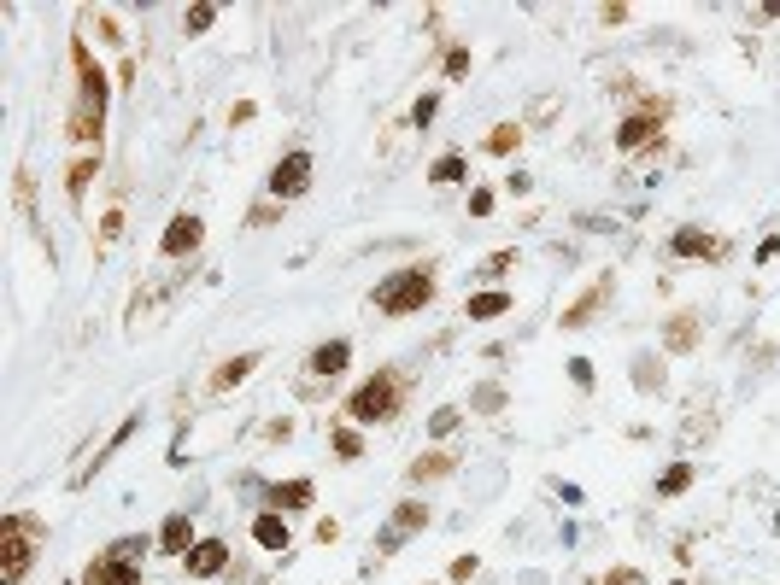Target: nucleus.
Returning a JSON list of instances; mask_svg holds the SVG:
<instances>
[{
    "label": "nucleus",
    "instance_id": "dca6fc26",
    "mask_svg": "<svg viewBox=\"0 0 780 585\" xmlns=\"http://www.w3.org/2000/svg\"><path fill=\"white\" fill-rule=\"evenodd\" d=\"M675 252H681V258H716V240H710L704 228H681V235H675Z\"/></svg>",
    "mask_w": 780,
    "mask_h": 585
},
{
    "label": "nucleus",
    "instance_id": "f3484780",
    "mask_svg": "<svg viewBox=\"0 0 780 585\" xmlns=\"http://www.w3.org/2000/svg\"><path fill=\"white\" fill-rule=\"evenodd\" d=\"M505 310H511V292H475V299H469V317H475V322L505 317Z\"/></svg>",
    "mask_w": 780,
    "mask_h": 585
},
{
    "label": "nucleus",
    "instance_id": "f257e3e1",
    "mask_svg": "<svg viewBox=\"0 0 780 585\" xmlns=\"http://www.w3.org/2000/svg\"><path fill=\"white\" fill-rule=\"evenodd\" d=\"M77 70H83V106L71 117V140H100V124H106V76L88 59V47L77 42Z\"/></svg>",
    "mask_w": 780,
    "mask_h": 585
},
{
    "label": "nucleus",
    "instance_id": "bb28decb",
    "mask_svg": "<svg viewBox=\"0 0 780 585\" xmlns=\"http://www.w3.org/2000/svg\"><path fill=\"white\" fill-rule=\"evenodd\" d=\"M464 70H469V53H464V47H452V53H446V76H464Z\"/></svg>",
    "mask_w": 780,
    "mask_h": 585
},
{
    "label": "nucleus",
    "instance_id": "9b49d317",
    "mask_svg": "<svg viewBox=\"0 0 780 585\" xmlns=\"http://www.w3.org/2000/svg\"><path fill=\"white\" fill-rule=\"evenodd\" d=\"M346 357H353V346H346V340H329V346L312 351V375H341Z\"/></svg>",
    "mask_w": 780,
    "mask_h": 585
},
{
    "label": "nucleus",
    "instance_id": "6ab92c4d",
    "mask_svg": "<svg viewBox=\"0 0 780 585\" xmlns=\"http://www.w3.org/2000/svg\"><path fill=\"white\" fill-rule=\"evenodd\" d=\"M687 486H693V469H687V462H675V469L657 480V492H663V498H675V492H687Z\"/></svg>",
    "mask_w": 780,
    "mask_h": 585
},
{
    "label": "nucleus",
    "instance_id": "20e7f679",
    "mask_svg": "<svg viewBox=\"0 0 780 585\" xmlns=\"http://www.w3.org/2000/svg\"><path fill=\"white\" fill-rule=\"evenodd\" d=\"M29 527L18 516H6V527H0V585H12V580H24V568H29Z\"/></svg>",
    "mask_w": 780,
    "mask_h": 585
},
{
    "label": "nucleus",
    "instance_id": "b1692460",
    "mask_svg": "<svg viewBox=\"0 0 780 585\" xmlns=\"http://www.w3.org/2000/svg\"><path fill=\"white\" fill-rule=\"evenodd\" d=\"M217 24V6H194V12H188V29H212Z\"/></svg>",
    "mask_w": 780,
    "mask_h": 585
},
{
    "label": "nucleus",
    "instance_id": "412c9836",
    "mask_svg": "<svg viewBox=\"0 0 780 585\" xmlns=\"http://www.w3.org/2000/svg\"><path fill=\"white\" fill-rule=\"evenodd\" d=\"M112 557H118V562H142V557H147V533H142V539H118Z\"/></svg>",
    "mask_w": 780,
    "mask_h": 585
},
{
    "label": "nucleus",
    "instance_id": "a878e982",
    "mask_svg": "<svg viewBox=\"0 0 780 585\" xmlns=\"http://www.w3.org/2000/svg\"><path fill=\"white\" fill-rule=\"evenodd\" d=\"M569 381H575V387H593V363L575 357V363H569Z\"/></svg>",
    "mask_w": 780,
    "mask_h": 585
},
{
    "label": "nucleus",
    "instance_id": "423d86ee",
    "mask_svg": "<svg viewBox=\"0 0 780 585\" xmlns=\"http://www.w3.org/2000/svg\"><path fill=\"white\" fill-rule=\"evenodd\" d=\"M188 573H194V580H212V573H223V562H229V544L223 539H199L194 550H188Z\"/></svg>",
    "mask_w": 780,
    "mask_h": 585
},
{
    "label": "nucleus",
    "instance_id": "2eb2a0df",
    "mask_svg": "<svg viewBox=\"0 0 780 585\" xmlns=\"http://www.w3.org/2000/svg\"><path fill=\"white\" fill-rule=\"evenodd\" d=\"M253 369H258V357H253V351H241V357H229L223 369L212 375V387H217V392H229L235 381H247V375H253Z\"/></svg>",
    "mask_w": 780,
    "mask_h": 585
},
{
    "label": "nucleus",
    "instance_id": "9d476101",
    "mask_svg": "<svg viewBox=\"0 0 780 585\" xmlns=\"http://www.w3.org/2000/svg\"><path fill=\"white\" fill-rule=\"evenodd\" d=\"M158 544H165L171 557H188V550H194V521H188V509H176V516L165 521V533H158Z\"/></svg>",
    "mask_w": 780,
    "mask_h": 585
},
{
    "label": "nucleus",
    "instance_id": "7ed1b4c3",
    "mask_svg": "<svg viewBox=\"0 0 780 585\" xmlns=\"http://www.w3.org/2000/svg\"><path fill=\"white\" fill-rule=\"evenodd\" d=\"M394 410H399V387H394V375H376V381H364V387L353 392L346 416H353V421H387Z\"/></svg>",
    "mask_w": 780,
    "mask_h": 585
},
{
    "label": "nucleus",
    "instance_id": "4468645a",
    "mask_svg": "<svg viewBox=\"0 0 780 585\" xmlns=\"http://www.w3.org/2000/svg\"><path fill=\"white\" fill-rule=\"evenodd\" d=\"M317 492H312V480H288V486H270V503L276 509H305Z\"/></svg>",
    "mask_w": 780,
    "mask_h": 585
},
{
    "label": "nucleus",
    "instance_id": "cd10ccee",
    "mask_svg": "<svg viewBox=\"0 0 780 585\" xmlns=\"http://www.w3.org/2000/svg\"><path fill=\"white\" fill-rule=\"evenodd\" d=\"M88 176H94V164H77V170H71V199H83V188H88Z\"/></svg>",
    "mask_w": 780,
    "mask_h": 585
},
{
    "label": "nucleus",
    "instance_id": "5701e85b",
    "mask_svg": "<svg viewBox=\"0 0 780 585\" xmlns=\"http://www.w3.org/2000/svg\"><path fill=\"white\" fill-rule=\"evenodd\" d=\"M335 451H341V457H358V451H364V439H358L353 428H341V433H335Z\"/></svg>",
    "mask_w": 780,
    "mask_h": 585
},
{
    "label": "nucleus",
    "instance_id": "f03ea898",
    "mask_svg": "<svg viewBox=\"0 0 780 585\" xmlns=\"http://www.w3.org/2000/svg\"><path fill=\"white\" fill-rule=\"evenodd\" d=\"M428 299H435V276H428V269H399L394 281H382V287H376V305H382L387 317L423 310Z\"/></svg>",
    "mask_w": 780,
    "mask_h": 585
},
{
    "label": "nucleus",
    "instance_id": "ddd939ff",
    "mask_svg": "<svg viewBox=\"0 0 780 585\" xmlns=\"http://www.w3.org/2000/svg\"><path fill=\"white\" fill-rule=\"evenodd\" d=\"M253 539L264 544V550H288V544H294V533H288L282 516H258V521H253Z\"/></svg>",
    "mask_w": 780,
    "mask_h": 585
},
{
    "label": "nucleus",
    "instance_id": "f8f14e48",
    "mask_svg": "<svg viewBox=\"0 0 780 585\" xmlns=\"http://www.w3.org/2000/svg\"><path fill=\"white\" fill-rule=\"evenodd\" d=\"M652 135H657V117H652V112H639V117H628V124H622L616 147H622V153H639V147H646Z\"/></svg>",
    "mask_w": 780,
    "mask_h": 585
},
{
    "label": "nucleus",
    "instance_id": "393cba45",
    "mask_svg": "<svg viewBox=\"0 0 780 585\" xmlns=\"http://www.w3.org/2000/svg\"><path fill=\"white\" fill-rule=\"evenodd\" d=\"M428 428H435V433H452V428H458V410H452V405L435 410V416H428Z\"/></svg>",
    "mask_w": 780,
    "mask_h": 585
},
{
    "label": "nucleus",
    "instance_id": "1a4fd4ad",
    "mask_svg": "<svg viewBox=\"0 0 780 585\" xmlns=\"http://www.w3.org/2000/svg\"><path fill=\"white\" fill-rule=\"evenodd\" d=\"M88 585H142V573H135V562L94 557V568H88Z\"/></svg>",
    "mask_w": 780,
    "mask_h": 585
},
{
    "label": "nucleus",
    "instance_id": "4be33fe9",
    "mask_svg": "<svg viewBox=\"0 0 780 585\" xmlns=\"http://www.w3.org/2000/svg\"><path fill=\"white\" fill-rule=\"evenodd\" d=\"M435 112H440V94H423V100L411 106V124H417V129H423V124H435Z\"/></svg>",
    "mask_w": 780,
    "mask_h": 585
},
{
    "label": "nucleus",
    "instance_id": "a211bd4d",
    "mask_svg": "<svg viewBox=\"0 0 780 585\" xmlns=\"http://www.w3.org/2000/svg\"><path fill=\"white\" fill-rule=\"evenodd\" d=\"M428 181H440V188H452V181H464V158H458V153H446L435 170H428Z\"/></svg>",
    "mask_w": 780,
    "mask_h": 585
},
{
    "label": "nucleus",
    "instance_id": "0eeeda50",
    "mask_svg": "<svg viewBox=\"0 0 780 585\" xmlns=\"http://www.w3.org/2000/svg\"><path fill=\"white\" fill-rule=\"evenodd\" d=\"M417 527H428V509H423V503H399V509H394V527L376 539V550H394V544L405 539V533H417Z\"/></svg>",
    "mask_w": 780,
    "mask_h": 585
},
{
    "label": "nucleus",
    "instance_id": "39448f33",
    "mask_svg": "<svg viewBox=\"0 0 780 585\" xmlns=\"http://www.w3.org/2000/svg\"><path fill=\"white\" fill-rule=\"evenodd\" d=\"M264 188H270L276 199H299L305 188H312V153H288L282 164L270 170V181H264Z\"/></svg>",
    "mask_w": 780,
    "mask_h": 585
},
{
    "label": "nucleus",
    "instance_id": "6e6552de",
    "mask_svg": "<svg viewBox=\"0 0 780 585\" xmlns=\"http://www.w3.org/2000/svg\"><path fill=\"white\" fill-rule=\"evenodd\" d=\"M199 246V217H171V228H165V258H183V252Z\"/></svg>",
    "mask_w": 780,
    "mask_h": 585
},
{
    "label": "nucleus",
    "instance_id": "aec40b11",
    "mask_svg": "<svg viewBox=\"0 0 780 585\" xmlns=\"http://www.w3.org/2000/svg\"><path fill=\"white\" fill-rule=\"evenodd\" d=\"M516 140H523V129H516V124H499L493 135H487V147H493V153H511Z\"/></svg>",
    "mask_w": 780,
    "mask_h": 585
}]
</instances>
